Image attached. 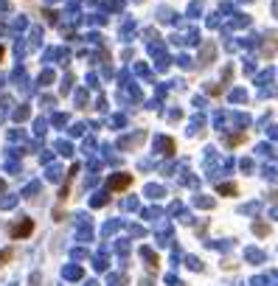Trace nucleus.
<instances>
[{"label":"nucleus","mask_w":278,"mask_h":286,"mask_svg":"<svg viewBox=\"0 0 278 286\" xmlns=\"http://www.w3.org/2000/svg\"><path fill=\"white\" fill-rule=\"evenodd\" d=\"M0 57H3V48H0Z\"/></svg>","instance_id":"20e7f679"},{"label":"nucleus","mask_w":278,"mask_h":286,"mask_svg":"<svg viewBox=\"0 0 278 286\" xmlns=\"http://www.w3.org/2000/svg\"><path fill=\"white\" fill-rule=\"evenodd\" d=\"M129 183H132V177H129V174H121V177H112L110 180V188L112 191H121V188H127Z\"/></svg>","instance_id":"f03ea898"},{"label":"nucleus","mask_w":278,"mask_h":286,"mask_svg":"<svg viewBox=\"0 0 278 286\" xmlns=\"http://www.w3.org/2000/svg\"><path fill=\"white\" fill-rule=\"evenodd\" d=\"M9 258H11V250H3V252H0V261H9Z\"/></svg>","instance_id":"7ed1b4c3"},{"label":"nucleus","mask_w":278,"mask_h":286,"mask_svg":"<svg viewBox=\"0 0 278 286\" xmlns=\"http://www.w3.org/2000/svg\"><path fill=\"white\" fill-rule=\"evenodd\" d=\"M31 230H34V222H31V219H25L22 225H17V228L11 230V236H14V239H20V236H28Z\"/></svg>","instance_id":"f257e3e1"}]
</instances>
